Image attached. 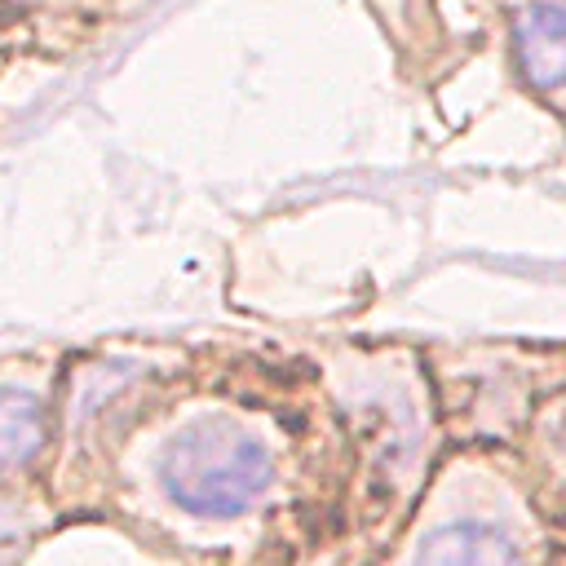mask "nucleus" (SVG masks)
Masks as SVG:
<instances>
[{
  "mask_svg": "<svg viewBox=\"0 0 566 566\" xmlns=\"http://www.w3.org/2000/svg\"><path fill=\"white\" fill-rule=\"evenodd\" d=\"M349 473L305 349L146 340L62 358V522H106L177 566H336Z\"/></svg>",
  "mask_w": 566,
  "mask_h": 566,
  "instance_id": "nucleus-1",
  "label": "nucleus"
},
{
  "mask_svg": "<svg viewBox=\"0 0 566 566\" xmlns=\"http://www.w3.org/2000/svg\"><path fill=\"white\" fill-rule=\"evenodd\" d=\"M305 354L323 376L354 460L336 566H367L447 447L433 380L424 354L407 345H318Z\"/></svg>",
  "mask_w": 566,
  "mask_h": 566,
  "instance_id": "nucleus-2",
  "label": "nucleus"
},
{
  "mask_svg": "<svg viewBox=\"0 0 566 566\" xmlns=\"http://www.w3.org/2000/svg\"><path fill=\"white\" fill-rule=\"evenodd\" d=\"M367 566H562V495L513 447L447 442Z\"/></svg>",
  "mask_w": 566,
  "mask_h": 566,
  "instance_id": "nucleus-3",
  "label": "nucleus"
},
{
  "mask_svg": "<svg viewBox=\"0 0 566 566\" xmlns=\"http://www.w3.org/2000/svg\"><path fill=\"white\" fill-rule=\"evenodd\" d=\"M420 354L433 380L447 442H495L517 451L539 407L562 394L557 345L544 349L482 345V349H420Z\"/></svg>",
  "mask_w": 566,
  "mask_h": 566,
  "instance_id": "nucleus-4",
  "label": "nucleus"
},
{
  "mask_svg": "<svg viewBox=\"0 0 566 566\" xmlns=\"http://www.w3.org/2000/svg\"><path fill=\"white\" fill-rule=\"evenodd\" d=\"M57 349H18L0 358V486H44L57 442Z\"/></svg>",
  "mask_w": 566,
  "mask_h": 566,
  "instance_id": "nucleus-5",
  "label": "nucleus"
},
{
  "mask_svg": "<svg viewBox=\"0 0 566 566\" xmlns=\"http://www.w3.org/2000/svg\"><path fill=\"white\" fill-rule=\"evenodd\" d=\"M513 66L553 115L562 106V75H566V49H562V0H522L513 9Z\"/></svg>",
  "mask_w": 566,
  "mask_h": 566,
  "instance_id": "nucleus-6",
  "label": "nucleus"
},
{
  "mask_svg": "<svg viewBox=\"0 0 566 566\" xmlns=\"http://www.w3.org/2000/svg\"><path fill=\"white\" fill-rule=\"evenodd\" d=\"M62 526L66 522L44 486H0V566H27Z\"/></svg>",
  "mask_w": 566,
  "mask_h": 566,
  "instance_id": "nucleus-7",
  "label": "nucleus"
}]
</instances>
